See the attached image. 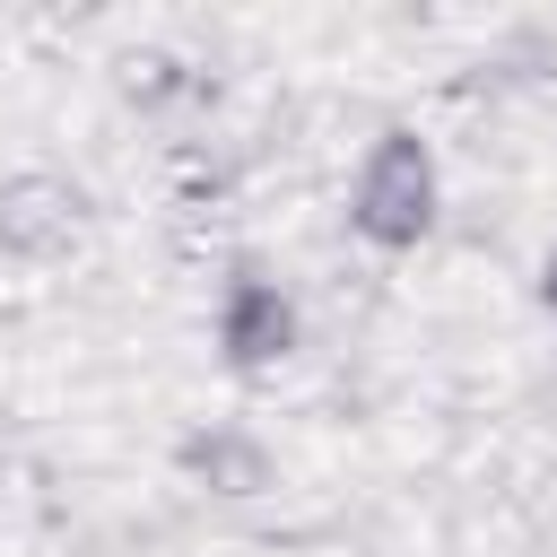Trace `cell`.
<instances>
[{"instance_id": "7a4b0ae2", "label": "cell", "mask_w": 557, "mask_h": 557, "mask_svg": "<svg viewBox=\"0 0 557 557\" xmlns=\"http://www.w3.org/2000/svg\"><path fill=\"white\" fill-rule=\"evenodd\" d=\"M78 235V191L61 183V174H17V183H0V244H17V252H61Z\"/></svg>"}, {"instance_id": "3957f363", "label": "cell", "mask_w": 557, "mask_h": 557, "mask_svg": "<svg viewBox=\"0 0 557 557\" xmlns=\"http://www.w3.org/2000/svg\"><path fill=\"white\" fill-rule=\"evenodd\" d=\"M218 339H226V357H235V366H270V357H287V339H296V313H287V296H278V287L244 278V287L226 296Z\"/></svg>"}, {"instance_id": "5b68a950", "label": "cell", "mask_w": 557, "mask_h": 557, "mask_svg": "<svg viewBox=\"0 0 557 557\" xmlns=\"http://www.w3.org/2000/svg\"><path fill=\"white\" fill-rule=\"evenodd\" d=\"M548 296H557V261H548Z\"/></svg>"}, {"instance_id": "277c9868", "label": "cell", "mask_w": 557, "mask_h": 557, "mask_svg": "<svg viewBox=\"0 0 557 557\" xmlns=\"http://www.w3.org/2000/svg\"><path fill=\"white\" fill-rule=\"evenodd\" d=\"M191 470H200L218 496H252V487L270 479V461H261L252 435H209V444H191Z\"/></svg>"}, {"instance_id": "6da1fadb", "label": "cell", "mask_w": 557, "mask_h": 557, "mask_svg": "<svg viewBox=\"0 0 557 557\" xmlns=\"http://www.w3.org/2000/svg\"><path fill=\"white\" fill-rule=\"evenodd\" d=\"M426 218H435V165H426V148H418L409 131H392V139L357 165V226H366L374 244H418Z\"/></svg>"}]
</instances>
